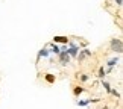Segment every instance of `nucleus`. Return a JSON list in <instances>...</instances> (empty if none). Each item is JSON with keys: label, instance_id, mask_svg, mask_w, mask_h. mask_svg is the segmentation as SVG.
<instances>
[{"label": "nucleus", "instance_id": "nucleus-1", "mask_svg": "<svg viewBox=\"0 0 123 109\" xmlns=\"http://www.w3.org/2000/svg\"><path fill=\"white\" fill-rule=\"evenodd\" d=\"M110 49L111 52H114L116 55H122L123 53V42H122V38H112L110 41Z\"/></svg>", "mask_w": 123, "mask_h": 109}, {"label": "nucleus", "instance_id": "nucleus-2", "mask_svg": "<svg viewBox=\"0 0 123 109\" xmlns=\"http://www.w3.org/2000/svg\"><path fill=\"white\" fill-rule=\"evenodd\" d=\"M56 56H58V62H59L61 67H67V65L70 64V61H72V58L68 56L67 52H59Z\"/></svg>", "mask_w": 123, "mask_h": 109}, {"label": "nucleus", "instance_id": "nucleus-3", "mask_svg": "<svg viewBox=\"0 0 123 109\" xmlns=\"http://www.w3.org/2000/svg\"><path fill=\"white\" fill-rule=\"evenodd\" d=\"M91 55L93 53H91V50H90V49H81V50H79V53H78V56H76V59H78L79 64H82L87 58H91Z\"/></svg>", "mask_w": 123, "mask_h": 109}, {"label": "nucleus", "instance_id": "nucleus-4", "mask_svg": "<svg viewBox=\"0 0 123 109\" xmlns=\"http://www.w3.org/2000/svg\"><path fill=\"white\" fill-rule=\"evenodd\" d=\"M119 62H120V56H119V55L114 56V58H111V59H108V61H106V65H108L106 73H111L112 70H114L116 65H119Z\"/></svg>", "mask_w": 123, "mask_h": 109}, {"label": "nucleus", "instance_id": "nucleus-5", "mask_svg": "<svg viewBox=\"0 0 123 109\" xmlns=\"http://www.w3.org/2000/svg\"><path fill=\"white\" fill-rule=\"evenodd\" d=\"M50 50H49V47H47V44L43 47V49L38 50V53H37V62H40V59L41 58H50Z\"/></svg>", "mask_w": 123, "mask_h": 109}, {"label": "nucleus", "instance_id": "nucleus-6", "mask_svg": "<svg viewBox=\"0 0 123 109\" xmlns=\"http://www.w3.org/2000/svg\"><path fill=\"white\" fill-rule=\"evenodd\" d=\"M68 41H70V38L64 36V35H56V36H53V40H52V42H55V44H67Z\"/></svg>", "mask_w": 123, "mask_h": 109}, {"label": "nucleus", "instance_id": "nucleus-7", "mask_svg": "<svg viewBox=\"0 0 123 109\" xmlns=\"http://www.w3.org/2000/svg\"><path fill=\"white\" fill-rule=\"evenodd\" d=\"M84 91H85V88L82 86V85H74L73 86V96L74 97H81L84 94Z\"/></svg>", "mask_w": 123, "mask_h": 109}, {"label": "nucleus", "instance_id": "nucleus-8", "mask_svg": "<svg viewBox=\"0 0 123 109\" xmlns=\"http://www.w3.org/2000/svg\"><path fill=\"white\" fill-rule=\"evenodd\" d=\"M47 47H49V50H50L52 55H58V53H59V46L55 44V42H49V44H47Z\"/></svg>", "mask_w": 123, "mask_h": 109}, {"label": "nucleus", "instance_id": "nucleus-9", "mask_svg": "<svg viewBox=\"0 0 123 109\" xmlns=\"http://www.w3.org/2000/svg\"><path fill=\"white\" fill-rule=\"evenodd\" d=\"M44 80L47 83H50V85H53L56 82V76L55 74H52V73H46L44 74Z\"/></svg>", "mask_w": 123, "mask_h": 109}, {"label": "nucleus", "instance_id": "nucleus-10", "mask_svg": "<svg viewBox=\"0 0 123 109\" xmlns=\"http://www.w3.org/2000/svg\"><path fill=\"white\" fill-rule=\"evenodd\" d=\"M93 102H96V100H91V98H85V100H81V98H79V100L76 102V105L81 106V108H87L90 103H93Z\"/></svg>", "mask_w": 123, "mask_h": 109}, {"label": "nucleus", "instance_id": "nucleus-11", "mask_svg": "<svg viewBox=\"0 0 123 109\" xmlns=\"http://www.w3.org/2000/svg\"><path fill=\"white\" fill-rule=\"evenodd\" d=\"M78 80H79V83H87L88 80H90V74L87 73H81L78 76Z\"/></svg>", "mask_w": 123, "mask_h": 109}, {"label": "nucleus", "instance_id": "nucleus-12", "mask_svg": "<svg viewBox=\"0 0 123 109\" xmlns=\"http://www.w3.org/2000/svg\"><path fill=\"white\" fill-rule=\"evenodd\" d=\"M100 85L103 86V89H105V92H108L110 94V91H111V85H110V82H108V80H100Z\"/></svg>", "mask_w": 123, "mask_h": 109}, {"label": "nucleus", "instance_id": "nucleus-13", "mask_svg": "<svg viewBox=\"0 0 123 109\" xmlns=\"http://www.w3.org/2000/svg\"><path fill=\"white\" fill-rule=\"evenodd\" d=\"M97 77L100 79V80H103L106 77V70L103 68V67H99V71H97Z\"/></svg>", "mask_w": 123, "mask_h": 109}, {"label": "nucleus", "instance_id": "nucleus-14", "mask_svg": "<svg viewBox=\"0 0 123 109\" xmlns=\"http://www.w3.org/2000/svg\"><path fill=\"white\" fill-rule=\"evenodd\" d=\"M110 94H112V96H114V97H117V98H120V92L117 91V89H114V88H111Z\"/></svg>", "mask_w": 123, "mask_h": 109}, {"label": "nucleus", "instance_id": "nucleus-15", "mask_svg": "<svg viewBox=\"0 0 123 109\" xmlns=\"http://www.w3.org/2000/svg\"><path fill=\"white\" fill-rule=\"evenodd\" d=\"M79 49H87V47H88V42L87 41H82V42H79Z\"/></svg>", "mask_w": 123, "mask_h": 109}, {"label": "nucleus", "instance_id": "nucleus-16", "mask_svg": "<svg viewBox=\"0 0 123 109\" xmlns=\"http://www.w3.org/2000/svg\"><path fill=\"white\" fill-rule=\"evenodd\" d=\"M116 5H117V6H122V5H123V0H116Z\"/></svg>", "mask_w": 123, "mask_h": 109}, {"label": "nucleus", "instance_id": "nucleus-17", "mask_svg": "<svg viewBox=\"0 0 123 109\" xmlns=\"http://www.w3.org/2000/svg\"><path fill=\"white\" fill-rule=\"evenodd\" d=\"M96 109H102V108H96ZM103 109H105V108H103Z\"/></svg>", "mask_w": 123, "mask_h": 109}]
</instances>
